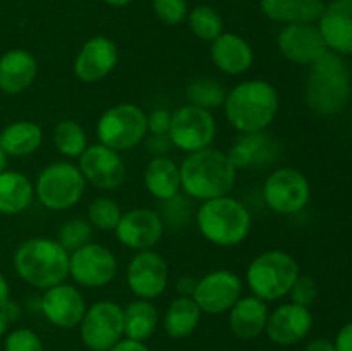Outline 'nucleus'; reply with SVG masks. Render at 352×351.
I'll use <instances>...</instances> for the list:
<instances>
[{
    "instance_id": "f257e3e1",
    "label": "nucleus",
    "mask_w": 352,
    "mask_h": 351,
    "mask_svg": "<svg viewBox=\"0 0 352 351\" xmlns=\"http://www.w3.org/2000/svg\"><path fill=\"white\" fill-rule=\"evenodd\" d=\"M179 172L181 188L186 195L206 202L229 195L236 184L237 169L226 151L208 147L195 153H188Z\"/></svg>"
},
{
    "instance_id": "f03ea898",
    "label": "nucleus",
    "mask_w": 352,
    "mask_h": 351,
    "mask_svg": "<svg viewBox=\"0 0 352 351\" xmlns=\"http://www.w3.org/2000/svg\"><path fill=\"white\" fill-rule=\"evenodd\" d=\"M223 110L230 126L239 133H260L277 116L278 93L263 79L243 81L227 93Z\"/></svg>"
},
{
    "instance_id": "7ed1b4c3",
    "label": "nucleus",
    "mask_w": 352,
    "mask_h": 351,
    "mask_svg": "<svg viewBox=\"0 0 352 351\" xmlns=\"http://www.w3.org/2000/svg\"><path fill=\"white\" fill-rule=\"evenodd\" d=\"M306 103L318 116H336L346 109L351 96V78L342 55L329 50L309 65Z\"/></svg>"
},
{
    "instance_id": "20e7f679",
    "label": "nucleus",
    "mask_w": 352,
    "mask_h": 351,
    "mask_svg": "<svg viewBox=\"0 0 352 351\" xmlns=\"http://www.w3.org/2000/svg\"><path fill=\"white\" fill-rule=\"evenodd\" d=\"M14 268L24 282L45 291L67 279L69 251L55 240L31 237L14 253Z\"/></svg>"
},
{
    "instance_id": "39448f33",
    "label": "nucleus",
    "mask_w": 352,
    "mask_h": 351,
    "mask_svg": "<svg viewBox=\"0 0 352 351\" xmlns=\"http://www.w3.org/2000/svg\"><path fill=\"white\" fill-rule=\"evenodd\" d=\"M195 217L203 237L217 246H237L251 231L250 210L229 195L203 202Z\"/></svg>"
},
{
    "instance_id": "423d86ee",
    "label": "nucleus",
    "mask_w": 352,
    "mask_h": 351,
    "mask_svg": "<svg viewBox=\"0 0 352 351\" xmlns=\"http://www.w3.org/2000/svg\"><path fill=\"white\" fill-rule=\"evenodd\" d=\"M299 277V264L292 255L282 250H268L250 264L246 282L253 296L263 301H275L289 295Z\"/></svg>"
},
{
    "instance_id": "0eeeda50",
    "label": "nucleus",
    "mask_w": 352,
    "mask_h": 351,
    "mask_svg": "<svg viewBox=\"0 0 352 351\" xmlns=\"http://www.w3.org/2000/svg\"><path fill=\"white\" fill-rule=\"evenodd\" d=\"M86 179L78 165L71 162H55L40 172L34 184V193L41 205L54 212L72 209L82 198Z\"/></svg>"
},
{
    "instance_id": "6e6552de",
    "label": "nucleus",
    "mask_w": 352,
    "mask_h": 351,
    "mask_svg": "<svg viewBox=\"0 0 352 351\" xmlns=\"http://www.w3.org/2000/svg\"><path fill=\"white\" fill-rule=\"evenodd\" d=\"M146 114L134 103L110 107L96 124L100 143L116 151H127L146 138Z\"/></svg>"
},
{
    "instance_id": "1a4fd4ad",
    "label": "nucleus",
    "mask_w": 352,
    "mask_h": 351,
    "mask_svg": "<svg viewBox=\"0 0 352 351\" xmlns=\"http://www.w3.org/2000/svg\"><path fill=\"white\" fill-rule=\"evenodd\" d=\"M81 339L91 351H109L124 336V308L116 301L93 303L79 323Z\"/></svg>"
},
{
    "instance_id": "9d476101",
    "label": "nucleus",
    "mask_w": 352,
    "mask_h": 351,
    "mask_svg": "<svg viewBox=\"0 0 352 351\" xmlns=\"http://www.w3.org/2000/svg\"><path fill=\"white\" fill-rule=\"evenodd\" d=\"M215 134L217 123L210 110L189 103L172 114L168 138L175 148L186 153L212 147Z\"/></svg>"
},
{
    "instance_id": "9b49d317",
    "label": "nucleus",
    "mask_w": 352,
    "mask_h": 351,
    "mask_svg": "<svg viewBox=\"0 0 352 351\" xmlns=\"http://www.w3.org/2000/svg\"><path fill=\"white\" fill-rule=\"evenodd\" d=\"M311 188L302 172L282 167L272 172L263 184V200L274 212L292 215L308 206Z\"/></svg>"
},
{
    "instance_id": "f8f14e48",
    "label": "nucleus",
    "mask_w": 352,
    "mask_h": 351,
    "mask_svg": "<svg viewBox=\"0 0 352 351\" xmlns=\"http://www.w3.org/2000/svg\"><path fill=\"white\" fill-rule=\"evenodd\" d=\"M117 258L109 248L88 243L69 255V275L82 288H103L117 275Z\"/></svg>"
},
{
    "instance_id": "ddd939ff",
    "label": "nucleus",
    "mask_w": 352,
    "mask_h": 351,
    "mask_svg": "<svg viewBox=\"0 0 352 351\" xmlns=\"http://www.w3.org/2000/svg\"><path fill=\"white\" fill-rule=\"evenodd\" d=\"M243 296V281L230 270H213L199 279L192 299L203 313L219 315L229 312Z\"/></svg>"
},
{
    "instance_id": "4468645a",
    "label": "nucleus",
    "mask_w": 352,
    "mask_h": 351,
    "mask_svg": "<svg viewBox=\"0 0 352 351\" xmlns=\"http://www.w3.org/2000/svg\"><path fill=\"white\" fill-rule=\"evenodd\" d=\"M126 281L131 292L140 299L160 296L168 282V267L164 257L153 250L138 251L127 265Z\"/></svg>"
},
{
    "instance_id": "2eb2a0df",
    "label": "nucleus",
    "mask_w": 352,
    "mask_h": 351,
    "mask_svg": "<svg viewBox=\"0 0 352 351\" xmlns=\"http://www.w3.org/2000/svg\"><path fill=\"white\" fill-rule=\"evenodd\" d=\"M79 171L95 188L113 191L126 181V164L119 151L105 145H91L79 157Z\"/></svg>"
},
{
    "instance_id": "dca6fc26",
    "label": "nucleus",
    "mask_w": 352,
    "mask_h": 351,
    "mask_svg": "<svg viewBox=\"0 0 352 351\" xmlns=\"http://www.w3.org/2000/svg\"><path fill=\"white\" fill-rule=\"evenodd\" d=\"M113 233L119 243L129 250H151L164 236V220L155 210L134 209L122 213Z\"/></svg>"
},
{
    "instance_id": "f3484780",
    "label": "nucleus",
    "mask_w": 352,
    "mask_h": 351,
    "mask_svg": "<svg viewBox=\"0 0 352 351\" xmlns=\"http://www.w3.org/2000/svg\"><path fill=\"white\" fill-rule=\"evenodd\" d=\"M277 45L287 61L299 65H311L329 52L318 24H287L278 33Z\"/></svg>"
},
{
    "instance_id": "a211bd4d",
    "label": "nucleus",
    "mask_w": 352,
    "mask_h": 351,
    "mask_svg": "<svg viewBox=\"0 0 352 351\" xmlns=\"http://www.w3.org/2000/svg\"><path fill=\"white\" fill-rule=\"evenodd\" d=\"M40 310L52 326L58 329H74L85 317L86 303L78 288L62 282L45 289L40 298Z\"/></svg>"
},
{
    "instance_id": "6ab92c4d",
    "label": "nucleus",
    "mask_w": 352,
    "mask_h": 351,
    "mask_svg": "<svg viewBox=\"0 0 352 351\" xmlns=\"http://www.w3.org/2000/svg\"><path fill=\"white\" fill-rule=\"evenodd\" d=\"M117 62V45L107 36H93L78 52L72 69L81 83H98L116 69Z\"/></svg>"
},
{
    "instance_id": "aec40b11",
    "label": "nucleus",
    "mask_w": 352,
    "mask_h": 351,
    "mask_svg": "<svg viewBox=\"0 0 352 351\" xmlns=\"http://www.w3.org/2000/svg\"><path fill=\"white\" fill-rule=\"evenodd\" d=\"M313 329V315L308 306L285 303L275 308L268 315L267 332L268 339L280 346H292L305 339Z\"/></svg>"
},
{
    "instance_id": "412c9836",
    "label": "nucleus",
    "mask_w": 352,
    "mask_h": 351,
    "mask_svg": "<svg viewBox=\"0 0 352 351\" xmlns=\"http://www.w3.org/2000/svg\"><path fill=\"white\" fill-rule=\"evenodd\" d=\"M318 30L329 50L352 55V0H332L318 19Z\"/></svg>"
},
{
    "instance_id": "4be33fe9",
    "label": "nucleus",
    "mask_w": 352,
    "mask_h": 351,
    "mask_svg": "<svg viewBox=\"0 0 352 351\" xmlns=\"http://www.w3.org/2000/svg\"><path fill=\"white\" fill-rule=\"evenodd\" d=\"M229 158L236 169L267 167L278 157L277 141L267 133H246L232 145Z\"/></svg>"
},
{
    "instance_id": "5701e85b",
    "label": "nucleus",
    "mask_w": 352,
    "mask_h": 351,
    "mask_svg": "<svg viewBox=\"0 0 352 351\" xmlns=\"http://www.w3.org/2000/svg\"><path fill=\"white\" fill-rule=\"evenodd\" d=\"M38 74V62L33 54L12 48L0 57V92L19 95L30 88Z\"/></svg>"
},
{
    "instance_id": "b1692460",
    "label": "nucleus",
    "mask_w": 352,
    "mask_h": 351,
    "mask_svg": "<svg viewBox=\"0 0 352 351\" xmlns=\"http://www.w3.org/2000/svg\"><path fill=\"white\" fill-rule=\"evenodd\" d=\"M210 55L217 67L229 76H239L253 65V48L236 33H222L212 41Z\"/></svg>"
},
{
    "instance_id": "393cba45",
    "label": "nucleus",
    "mask_w": 352,
    "mask_h": 351,
    "mask_svg": "<svg viewBox=\"0 0 352 351\" xmlns=\"http://www.w3.org/2000/svg\"><path fill=\"white\" fill-rule=\"evenodd\" d=\"M229 327L239 339H256L265 332L268 320V306L256 296H241L229 310Z\"/></svg>"
},
{
    "instance_id": "a878e982",
    "label": "nucleus",
    "mask_w": 352,
    "mask_h": 351,
    "mask_svg": "<svg viewBox=\"0 0 352 351\" xmlns=\"http://www.w3.org/2000/svg\"><path fill=\"white\" fill-rule=\"evenodd\" d=\"M261 12L282 24H315L322 16L323 0H261Z\"/></svg>"
},
{
    "instance_id": "bb28decb",
    "label": "nucleus",
    "mask_w": 352,
    "mask_h": 351,
    "mask_svg": "<svg viewBox=\"0 0 352 351\" xmlns=\"http://www.w3.org/2000/svg\"><path fill=\"white\" fill-rule=\"evenodd\" d=\"M144 186L148 193L160 202L174 198L181 189V172L168 157H155L144 169Z\"/></svg>"
},
{
    "instance_id": "cd10ccee",
    "label": "nucleus",
    "mask_w": 352,
    "mask_h": 351,
    "mask_svg": "<svg viewBox=\"0 0 352 351\" xmlns=\"http://www.w3.org/2000/svg\"><path fill=\"white\" fill-rule=\"evenodd\" d=\"M43 143V131L33 120H16L0 131V148L7 157H26Z\"/></svg>"
},
{
    "instance_id": "c85d7f7f",
    "label": "nucleus",
    "mask_w": 352,
    "mask_h": 351,
    "mask_svg": "<svg viewBox=\"0 0 352 351\" xmlns=\"http://www.w3.org/2000/svg\"><path fill=\"white\" fill-rule=\"evenodd\" d=\"M34 186L30 179L17 171L0 172V213L16 215L31 205Z\"/></svg>"
},
{
    "instance_id": "c756f323",
    "label": "nucleus",
    "mask_w": 352,
    "mask_h": 351,
    "mask_svg": "<svg viewBox=\"0 0 352 351\" xmlns=\"http://www.w3.org/2000/svg\"><path fill=\"white\" fill-rule=\"evenodd\" d=\"M201 308L191 296H179L165 312V332L172 339H184L191 336L201 320Z\"/></svg>"
},
{
    "instance_id": "7c9ffc66",
    "label": "nucleus",
    "mask_w": 352,
    "mask_h": 351,
    "mask_svg": "<svg viewBox=\"0 0 352 351\" xmlns=\"http://www.w3.org/2000/svg\"><path fill=\"white\" fill-rule=\"evenodd\" d=\"M158 326V310L150 299H136L124 308V336L144 343Z\"/></svg>"
},
{
    "instance_id": "2f4dec72",
    "label": "nucleus",
    "mask_w": 352,
    "mask_h": 351,
    "mask_svg": "<svg viewBox=\"0 0 352 351\" xmlns=\"http://www.w3.org/2000/svg\"><path fill=\"white\" fill-rule=\"evenodd\" d=\"M54 145L58 153L64 155V157L78 158L88 148V136H86V131L76 120L65 119L55 126Z\"/></svg>"
},
{
    "instance_id": "473e14b6",
    "label": "nucleus",
    "mask_w": 352,
    "mask_h": 351,
    "mask_svg": "<svg viewBox=\"0 0 352 351\" xmlns=\"http://www.w3.org/2000/svg\"><path fill=\"white\" fill-rule=\"evenodd\" d=\"M227 92L219 81L213 78H199L195 79L188 86V98L191 105L201 107V109L210 110L223 107Z\"/></svg>"
},
{
    "instance_id": "72a5a7b5",
    "label": "nucleus",
    "mask_w": 352,
    "mask_h": 351,
    "mask_svg": "<svg viewBox=\"0 0 352 351\" xmlns=\"http://www.w3.org/2000/svg\"><path fill=\"white\" fill-rule=\"evenodd\" d=\"M189 28L203 41H210L223 33L222 16L210 6H198L189 12Z\"/></svg>"
},
{
    "instance_id": "f704fd0d",
    "label": "nucleus",
    "mask_w": 352,
    "mask_h": 351,
    "mask_svg": "<svg viewBox=\"0 0 352 351\" xmlns=\"http://www.w3.org/2000/svg\"><path fill=\"white\" fill-rule=\"evenodd\" d=\"M122 212L116 200L100 196L88 206V222L98 231H113L119 224Z\"/></svg>"
},
{
    "instance_id": "c9c22d12",
    "label": "nucleus",
    "mask_w": 352,
    "mask_h": 351,
    "mask_svg": "<svg viewBox=\"0 0 352 351\" xmlns=\"http://www.w3.org/2000/svg\"><path fill=\"white\" fill-rule=\"evenodd\" d=\"M93 227L88 220L82 219H71L65 224H62L58 231V243L67 251H74L85 244L91 243Z\"/></svg>"
},
{
    "instance_id": "e433bc0d",
    "label": "nucleus",
    "mask_w": 352,
    "mask_h": 351,
    "mask_svg": "<svg viewBox=\"0 0 352 351\" xmlns=\"http://www.w3.org/2000/svg\"><path fill=\"white\" fill-rule=\"evenodd\" d=\"M155 16L168 26H177L188 17L186 0H153Z\"/></svg>"
},
{
    "instance_id": "4c0bfd02",
    "label": "nucleus",
    "mask_w": 352,
    "mask_h": 351,
    "mask_svg": "<svg viewBox=\"0 0 352 351\" xmlns=\"http://www.w3.org/2000/svg\"><path fill=\"white\" fill-rule=\"evenodd\" d=\"M3 351H45V348L34 330L16 329L7 334Z\"/></svg>"
},
{
    "instance_id": "58836bf2",
    "label": "nucleus",
    "mask_w": 352,
    "mask_h": 351,
    "mask_svg": "<svg viewBox=\"0 0 352 351\" xmlns=\"http://www.w3.org/2000/svg\"><path fill=\"white\" fill-rule=\"evenodd\" d=\"M160 217L162 220L164 219L167 220L170 226L181 227L184 226V224L189 220V217H191V205H189V202L186 198L175 195L174 198L165 202L164 213H162Z\"/></svg>"
},
{
    "instance_id": "ea45409f",
    "label": "nucleus",
    "mask_w": 352,
    "mask_h": 351,
    "mask_svg": "<svg viewBox=\"0 0 352 351\" xmlns=\"http://www.w3.org/2000/svg\"><path fill=\"white\" fill-rule=\"evenodd\" d=\"M289 295H291L292 303L301 306H308L309 308V305L315 301L316 295H318V288H316L315 279L309 277V275L299 274V277L296 279V282L292 284Z\"/></svg>"
},
{
    "instance_id": "a19ab883",
    "label": "nucleus",
    "mask_w": 352,
    "mask_h": 351,
    "mask_svg": "<svg viewBox=\"0 0 352 351\" xmlns=\"http://www.w3.org/2000/svg\"><path fill=\"white\" fill-rule=\"evenodd\" d=\"M170 120H172V114H168L167 110L157 109L146 116V124H148V131L155 136H160V134H168V129H170Z\"/></svg>"
},
{
    "instance_id": "79ce46f5",
    "label": "nucleus",
    "mask_w": 352,
    "mask_h": 351,
    "mask_svg": "<svg viewBox=\"0 0 352 351\" xmlns=\"http://www.w3.org/2000/svg\"><path fill=\"white\" fill-rule=\"evenodd\" d=\"M170 138H168V134H160V136H155V134H151L150 140L146 141V150L150 151V153H155L157 157H164V153H167L168 150H170Z\"/></svg>"
},
{
    "instance_id": "37998d69",
    "label": "nucleus",
    "mask_w": 352,
    "mask_h": 351,
    "mask_svg": "<svg viewBox=\"0 0 352 351\" xmlns=\"http://www.w3.org/2000/svg\"><path fill=\"white\" fill-rule=\"evenodd\" d=\"M333 346H336V351H352V322L346 323V326L337 332Z\"/></svg>"
},
{
    "instance_id": "c03bdc74",
    "label": "nucleus",
    "mask_w": 352,
    "mask_h": 351,
    "mask_svg": "<svg viewBox=\"0 0 352 351\" xmlns=\"http://www.w3.org/2000/svg\"><path fill=\"white\" fill-rule=\"evenodd\" d=\"M109 351H150L148 346L144 343H140V341H133V339H120L119 343L116 344L113 348H110Z\"/></svg>"
},
{
    "instance_id": "a18cd8bd",
    "label": "nucleus",
    "mask_w": 352,
    "mask_h": 351,
    "mask_svg": "<svg viewBox=\"0 0 352 351\" xmlns=\"http://www.w3.org/2000/svg\"><path fill=\"white\" fill-rule=\"evenodd\" d=\"M198 281H195L192 277H181L177 281V291L181 292V296H191L195 295V289Z\"/></svg>"
},
{
    "instance_id": "49530a36",
    "label": "nucleus",
    "mask_w": 352,
    "mask_h": 351,
    "mask_svg": "<svg viewBox=\"0 0 352 351\" xmlns=\"http://www.w3.org/2000/svg\"><path fill=\"white\" fill-rule=\"evenodd\" d=\"M305 351H336V346H333V341L318 337V339H313Z\"/></svg>"
},
{
    "instance_id": "de8ad7c7",
    "label": "nucleus",
    "mask_w": 352,
    "mask_h": 351,
    "mask_svg": "<svg viewBox=\"0 0 352 351\" xmlns=\"http://www.w3.org/2000/svg\"><path fill=\"white\" fill-rule=\"evenodd\" d=\"M9 295H10L9 282H7V279L3 277V274L0 272V308L9 301Z\"/></svg>"
},
{
    "instance_id": "09e8293b",
    "label": "nucleus",
    "mask_w": 352,
    "mask_h": 351,
    "mask_svg": "<svg viewBox=\"0 0 352 351\" xmlns=\"http://www.w3.org/2000/svg\"><path fill=\"white\" fill-rule=\"evenodd\" d=\"M9 317L6 315V313L2 312V310H0V337L3 336V334L7 332V327H9Z\"/></svg>"
},
{
    "instance_id": "8fccbe9b",
    "label": "nucleus",
    "mask_w": 352,
    "mask_h": 351,
    "mask_svg": "<svg viewBox=\"0 0 352 351\" xmlns=\"http://www.w3.org/2000/svg\"><path fill=\"white\" fill-rule=\"evenodd\" d=\"M105 3H109V6L112 7H126L127 3H131L133 0H103Z\"/></svg>"
},
{
    "instance_id": "3c124183",
    "label": "nucleus",
    "mask_w": 352,
    "mask_h": 351,
    "mask_svg": "<svg viewBox=\"0 0 352 351\" xmlns=\"http://www.w3.org/2000/svg\"><path fill=\"white\" fill-rule=\"evenodd\" d=\"M6 165H7V155L3 153V150L0 148V172L6 171Z\"/></svg>"
}]
</instances>
